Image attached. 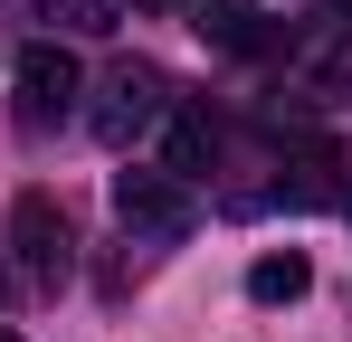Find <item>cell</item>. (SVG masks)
Instances as JSON below:
<instances>
[{"label": "cell", "mask_w": 352, "mask_h": 342, "mask_svg": "<svg viewBox=\"0 0 352 342\" xmlns=\"http://www.w3.org/2000/svg\"><path fill=\"white\" fill-rule=\"evenodd\" d=\"M162 105H172V76H162L153 57H124L115 76H105V95H96L86 124H96V143H115V152H124L143 124H162Z\"/></svg>", "instance_id": "cell-1"}, {"label": "cell", "mask_w": 352, "mask_h": 342, "mask_svg": "<svg viewBox=\"0 0 352 342\" xmlns=\"http://www.w3.org/2000/svg\"><path fill=\"white\" fill-rule=\"evenodd\" d=\"M115 219L133 238H190L200 228V200L181 171H115Z\"/></svg>", "instance_id": "cell-2"}, {"label": "cell", "mask_w": 352, "mask_h": 342, "mask_svg": "<svg viewBox=\"0 0 352 342\" xmlns=\"http://www.w3.org/2000/svg\"><path fill=\"white\" fill-rule=\"evenodd\" d=\"M10 238H19V266L38 285H58L67 266H76V238H67V209L48 200V190H19L10 200Z\"/></svg>", "instance_id": "cell-3"}, {"label": "cell", "mask_w": 352, "mask_h": 342, "mask_svg": "<svg viewBox=\"0 0 352 342\" xmlns=\"http://www.w3.org/2000/svg\"><path fill=\"white\" fill-rule=\"evenodd\" d=\"M19 124H58L67 105H76V57L67 48H19Z\"/></svg>", "instance_id": "cell-4"}, {"label": "cell", "mask_w": 352, "mask_h": 342, "mask_svg": "<svg viewBox=\"0 0 352 342\" xmlns=\"http://www.w3.org/2000/svg\"><path fill=\"white\" fill-rule=\"evenodd\" d=\"M210 162H219V124H210L200 105H181L172 114V171L190 181V171H210Z\"/></svg>", "instance_id": "cell-5"}, {"label": "cell", "mask_w": 352, "mask_h": 342, "mask_svg": "<svg viewBox=\"0 0 352 342\" xmlns=\"http://www.w3.org/2000/svg\"><path fill=\"white\" fill-rule=\"evenodd\" d=\"M305 285H314V266H305L295 247H276V257H257V266H248V295H257V304H295Z\"/></svg>", "instance_id": "cell-6"}, {"label": "cell", "mask_w": 352, "mask_h": 342, "mask_svg": "<svg viewBox=\"0 0 352 342\" xmlns=\"http://www.w3.org/2000/svg\"><path fill=\"white\" fill-rule=\"evenodd\" d=\"M200 38H219V48H257V0H200Z\"/></svg>", "instance_id": "cell-7"}, {"label": "cell", "mask_w": 352, "mask_h": 342, "mask_svg": "<svg viewBox=\"0 0 352 342\" xmlns=\"http://www.w3.org/2000/svg\"><path fill=\"white\" fill-rule=\"evenodd\" d=\"M38 10H48L58 29H76V38H105V29H115V10H124V0H38Z\"/></svg>", "instance_id": "cell-8"}, {"label": "cell", "mask_w": 352, "mask_h": 342, "mask_svg": "<svg viewBox=\"0 0 352 342\" xmlns=\"http://www.w3.org/2000/svg\"><path fill=\"white\" fill-rule=\"evenodd\" d=\"M133 10H181V0H133Z\"/></svg>", "instance_id": "cell-9"}, {"label": "cell", "mask_w": 352, "mask_h": 342, "mask_svg": "<svg viewBox=\"0 0 352 342\" xmlns=\"http://www.w3.org/2000/svg\"><path fill=\"white\" fill-rule=\"evenodd\" d=\"M0 342H19V333H10V323H0Z\"/></svg>", "instance_id": "cell-10"}]
</instances>
